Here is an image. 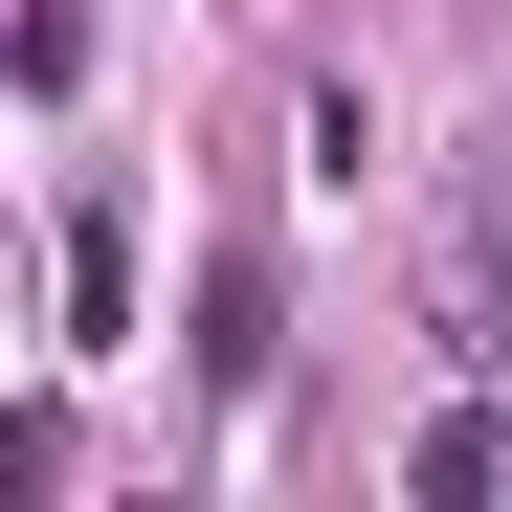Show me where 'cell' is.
Here are the masks:
<instances>
[{"label": "cell", "mask_w": 512, "mask_h": 512, "mask_svg": "<svg viewBox=\"0 0 512 512\" xmlns=\"http://www.w3.org/2000/svg\"><path fill=\"white\" fill-rule=\"evenodd\" d=\"M357 156H379V90H357V67H312V90H290V179L357 201Z\"/></svg>", "instance_id": "cell-2"}, {"label": "cell", "mask_w": 512, "mask_h": 512, "mask_svg": "<svg viewBox=\"0 0 512 512\" xmlns=\"http://www.w3.org/2000/svg\"><path fill=\"white\" fill-rule=\"evenodd\" d=\"M112 334H134V201L90 179L67 201V357H112Z\"/></svg>", "instance_id": "cell-1"}, {"label": "cell", "mask_w": 512, "mask_h": 512, "mask_svg": "<svg viewBox=\"0 0 512 512\" xmlns=\"http://www.w3.org/2000/svg\"><path fill=\"white\" fill-rule=\"evenodd\" d=\"M401 490H423V512H468V490H512V423H490V401H446V423L401 446Z\"/></svg>", "instance_id": "cell-3"}, {"label": "cell", "mask_w": 512, "mask_h": 512, "mask_svg": "<svg viewBox=\"0 0 512 512\" xmlns=\"http://www.w3.org/2000/svg\"><path fill=\"white\" fill-rule=\"evenodd\" d=\"M201 379H268V268H245V245L201 268Z\"/></svg>", "instance_id": "cell-4"}]
</instances>
